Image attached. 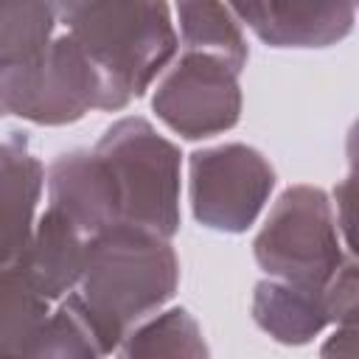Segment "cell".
<instances>
[{"instance_id":"cell-1","label":"cell","mask_w":359,"mask_h":359,"mask_svg":"<svg viewBox=\"0 0 359 359\" xmlns=\"http://www.w3.org/2000/svg\"><path fill=\"white\" fill-rule=\"evenodd\" d=\"M177 283L180 261L168 238L115 224L87 238L81 275L73 292L109 356L129 331L174 297Z\"/></svg>"},{"instance_id":"cell-2","label":"cell","mask_w":359,"mask_h":359,"mask_svg":"<svg viewBox=\"0 0 359 359\" xmlns=\"http://www.w3.org/2000/svg\"><path fill=\"white\" fill-rule=\"evenodd\" d=\"M56 17L121 109L140 98L177 53L180 39L165 3H59Z\"/></svg>"},{"instance_id":"cell-3","label":"cell","mask_w":359,"mask_h":359,"mask_svg":"<svg viewBox=\"0 0 359 359\" xmlns=\"http://www.w3.org/2000/svg\"><path fill=\"white\" fill-rule=\"evenodd\" d=\"M93 151L107 171L118 224L171 241L180 230V149L146 118H121Z\"/></svg>"},{"instance_id":"cell-4","label":"cell","mask_w":359,"mask_h":359,"mask_svg":"<svg viewBox=\"0 0 359 359\" xmlns=\"http://www.w3.org/2000/svg\"><path fill=\"white\" fill-rule=\"evenodd\" d=\"M339 219L323 188L292 185L269 210L252 241V252L266 278L323 289L351 258L342 252Z\"/></svg>"},{"instance_id":"cell-5","label":"cell","mask_w":359,"mask_h":359,"mask_svg":"<svg viewBox=\"0 0 359 359\" xmlns=\"http://www.w3.org/2000/svg\"><path fill=\"white\" fill-rule=\"evenodd\" d=\"M188 174L194 219L219 233L250 230L275 188V168L247 143H222L194 151Z\"/></svg>"},{"instance_id":"cell-6","label":"cell","mask_w":359,"mask_h":359,"mask_svg":"<svg viewBox=\"0 0 359 359\" xmlns=\"http://www.w3.org/2000/svg\"><path fill=\"white\" fill-rule=\"evenodd\" d=\"M157 118L188 140L222 135L241 118L238 73L216 56L182 50L151 95Z\"/></svg>"},{"instance_id":"cell-7","label":"cell","mask_w":359,"mask_h":359,"mask_svg":"<svg viewBox=\"0 0 359 359\" xmlns=\"http://www.w3.org/2000/svg\"><path fill=\"white\" fill-rule=\"evenodd\" d=\"M356 317V261L353 255L323 289L289 286L272 278L255 283L252 320L283 345H306L325 325H351Z\"/></svg>"},{"instance_id":"cell-8","label":"cell","mask_w":359,"mask_h":359,"mask_svg":"<svg viewBox=\"0 0 359 359\" xmlns=\"http://www.w3.org/2000/svg\"><path fill=\"white\" fill-rule=\"evenodd\" d=\"M90 109L115 112L121 107L81 45L65 31L50 42L45 70L22 118L42 126H62L84 118Z\"/></svg>"},{"instance_id":"cell-9","label":"cell","mask_w":359,"mask_h":359,"mask_svg":"<svg viewBox=\"0 0 359 359\" xmlns=\"http://www.w3.org/2000/svg\"><path fill=\"white\" fill-rule=\"evenodd\" d=\"M59 25L53 3H0V118H22Z\"/></svg>"},{"instance_id":"cell-10","label":"cell","mask_w":359,"mask_h":359,"mask_svg":"<svg viewBox=\"0 0 359 359\" xmlns=\"http://www.w3.org/2000/svg\"><path fill=\"white\" fill-rule=\"evenodd\" d=\"M272 48H328L353 28V3H238L230 6Z\"/></svg>"},{"instance_id":"cell-11","label":"cell","mask_w":359,"mask_h":359,"mask_svg":"<svg viewBox=\"0 0 359 359\" xmlns=\"http://www.w3.org/2000/svg\"><path fill=\"white\" fill-rule=\"evenodd\" d=\"M45 185V168L20 132L0 143V272L20 264L34 227Z\"/></svg>"},{"instance_id":"cell-12","label":"cell","mask_w":359,"mask_h":359,"mask_svg":"<svg viewBox=\"0 0 359 359\" xmlns=\"http://www.w3.org/2000/svg\"><path fill=\"white\" fill-rule=\"evenodd\" d=\"M48 208L59 210L84 238L118 224L109 180L95 151L73 149L50 163Z\"/></svg>"},{"instance_id":"cell-13","label":"cell","mask_w":359,"mask_h":359,"mask_svg":"<svg viewBox=\"0 0 359 359\" xmlns=\"http://www.w3.org/2000/svg\"><path fill=\"white\" fill-rule=\"evenodd\" d=\"M53 303L14 264L0 272V359H50Z\"/></svg>"},{"instance_id":"cell-14","label":"cell","mask_w":359,"mask_h":359,"mask_svg":"<svg viewBox=\"0 0 359 359\" xmlns=\"http://www.w3.org/2000/svg\"><path fill=\"white\" fill-rule=\"evenodd\" d=\"M84 244L87 238L59 210L48 208L36 219L31 244L20 258V266L28 272L34 286L50 303H59L79 283L84 264Z\"/></svg>"},{"instance_id":"cell-15","label":"cell","mask_w":359,"mask_h":359,"mask_svg":"<svg viewBox=\"0 0 359 359\" xmlns=\"http://www.w3.org/2000/svg\"><path fill=\"white\" fill-rule=\"evenodd\" d=\"M115 359H210V351L188 309H168L129 331Z\"/></svg>"},{"instance_id":"cell-16","label":"cell","mask_w":359,"mask_h":359,"mask_svg":"<svg viewBox=\"0 0 359 359\" xmlns=\"http://www.w3.org/2000/svg\"><path fill=\"white\" fill-rule=\"evenodd\" d=\"M180 34L185 50H199L208 56L222 59L236 73L247 67V42L241 34V22L230 11V6L222 3H180Z\"/></svg>"},{"instance_id":"cell-17","label":"cell","mask_w":359,"mask_h":359,"mask_svg":"<svg viewBox=\"0 0 359 359\" xmlns=\"http://www.w3.org/2000/svg\"><path fill=\"white\" fill-rule=\"evenodd\" d=\"M356 328L351 325H337V331L328 337V342L320 351V359H353L356 356Z\"/></svg>"}]
</instances>
